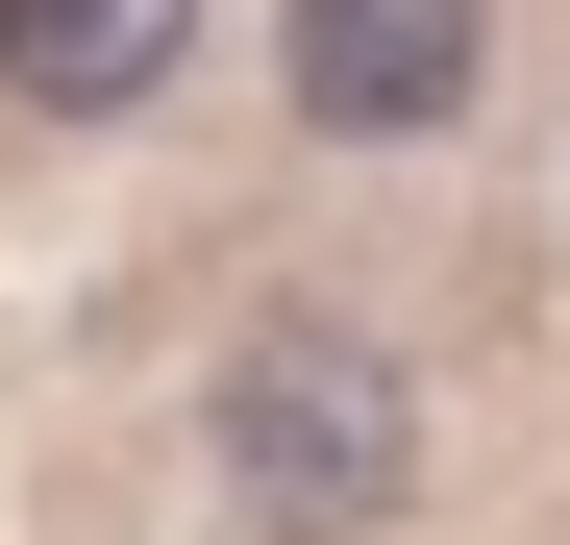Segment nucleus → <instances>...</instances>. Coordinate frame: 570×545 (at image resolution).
I'll return each instance as SVG.
<instances>
[{"instance_id":"obj_1","label":"nucleus","mask_w":570,"mask_h":545,"mask_svg":"<svg viewBox=\"0 0 570 545\" xmlns=\"http://www.w3.org/2000/svg\"><path fill=\"white\" fill-rule=\"evenodd\" d=\"M224 496L273 521V545H372V521H397V472H422V397L397 373H372V347L347 323H273V347H224Z\"/></svg>"},{"instance_id":"obj_3","label":"nucleus","mask_w":570,"mask_h":545,"mask_svg":"<svg viewBox=\"0 0 570 545\" xmlns=\"http://www.w3.org/2000/svg\"><path fill=\"white\" fill-rule=\"evenodd\" d=\"M174 50H199V0H0V75H26L50 125H125Z\"/></svg>"},{"instance_id":"obj_2","label":"nucleus","mask_w":570,"mask_h":545,"mask_svg":"<svg viewBox=\"0 0 570 545\" xmlns=\"http://www.w3.org/2000/svg\"><path fill=\"white\" fill-rule=\"evenodd\" d=\"M273 75H298L323 149H422L471 75H497V0H298V26H273Z\"/></svg>"}]
</instances>
